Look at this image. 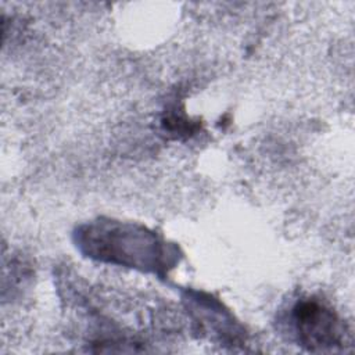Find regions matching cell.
Listing matches in <instances>:
<instances>
[{"label":"cell","instance_id":"6da1fadb","mask_svg":"<svg viewBox=\"0 0 355 355\" xmlns=\"http://www.w3.org/2000/svg\"><path fill=\"white\" fill-rule=\"evenodd\" d=\"M79 248L90 258L162 275L176 252L154 232L125 222L98 219L76 232Z\"/></svg>","mask_w":355,"mask_h":355},{"label":"cell","instance_id":"7a4b0ae2","mask_svg":"<svg viewBox=\"0 0 355 355\" xmlns=\"http://www.w3.org/2000/svg\"><path fill=\"white\" fill-rule=\"evenodd\" d=\"M298 343L311 351H326L348 343L349 331L333 308L318 298L300 300L290 312Z\"/></svg>","mask_w":355,"mask_h":355}]
</instances>
